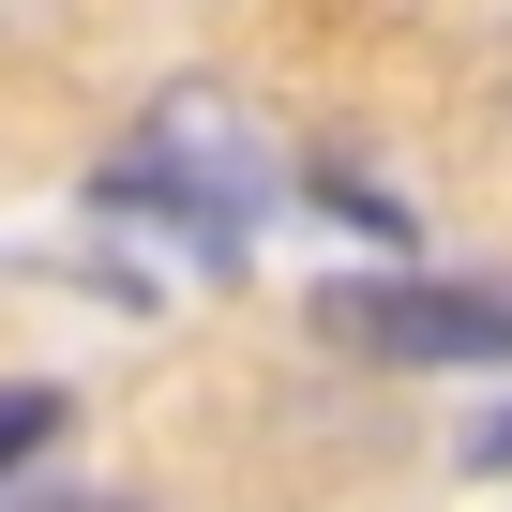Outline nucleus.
<instances>
[{"label":"nucleus","instance_id":"nucleus-1","mask_svg":"<svg viewBox=\"0 0 512 512\" xmlns=\"http://www.w3.org/2000/svg\"><path fill=\"white\" fill-rule=\"evenodd\" d=\"M317 332H347V347H377V362H512V287H452V272L317 287Z\"/></svg>","mask_w":512,"mask_h":512},{"label":"nucleus","instance_id":"nucleus-4","mask_svg":"<svg viewBox=\"0 0 512 512\" xmlns=\"http://www.w3.org/2000/svg\"><path fill=\"white\" fill-rule=\"evenodd\" d=\"M467 467H512V407H497V422H482V437H467Z\"/></svg>","mask_w":512,"mask_h":512},{"label":"nucleus","instance_id":"nucleus-2","mask_svg":"<svg viewBox=\"0 0 512 512\" xmlns=\"http://www.w3.org/2000/svg\"><path fill=\"white\" fill-rule=\"evenodd\" d=\"M61 422H76V392H61V377H16V392H0V482H16Z\"/></svg>","mask_w":512,"mask_h":512},{"label":"nucleus","instance_id":"nucleus-3","mask_svg":"<svg viewBox=\"0 0 512 512\" xmlns=\"http://www.w3.org/2000/svg\"><path fill=\"white\" fill-rule=\"evenodd\" d=\"M317 211H347L362 241H407V196H377L362 166H317Z\"/></svg>","mask_w":512,"mask_h":512}]
</instances>
